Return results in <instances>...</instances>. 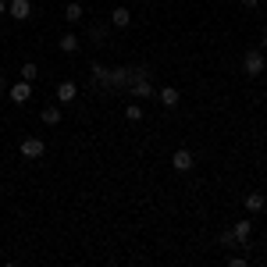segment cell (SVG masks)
Returning <instances> with one entry per match:
<instances>
[{"label":"cell","mask_w":267,"mask_h":267,"mask_svg":"<svg viewBox=\"0 0 267 267\" xmlns=\"http://www.w3.org/2000/svg\"><path fill=\"white\" fill-rule=\"evenodd\" d=\"M7 14L18 18V22H25V18L32 14V4H29V0H11V4H7Z\"/></svg>","instance_id":"obj_1"},{"label":"cell","mask_w":267,"mask_h":267,"mask_svg":"<svg viewBox=\"0 0 267 267\" xmlns=\"http://www.w3.org/2000/svg\"><path fill=\"white\" fill-rule=\"evenodd\" d=\"M43 150H47V146H43V139H36V135L22 142V153H25L29 160H36V157H43Z\"/></svg>","instance_id":"obj_2"},{"label":"cell","mask_w":267,"mask_h":267,"mask_svg":"<svg viewBox=\"0 0 267 267\" xmlns=\"http://www.w3.org/2000/svg\"><path fill=\"white\" fill-rule=\"evenodd\" d=\"M264 57H260V54H257V50H250V54H246V75H260V71H264Z\"/></svg>","instance_id":"obj_3"},{"label":"cell","mask_w":267,"mask_h":267,"mask_svg":"<svg viewBox=\"0 0 267 267\" xmlns=\"http://www.w3.org/2000/svg\"><path fill=\"white\" fill-rule=\"evenodd\" d=\"M250 232H253V224H250V221H239V224L232 228L228 242H246V239H250Z\"/></svg>","instance_id":"obj_4"},{"label":"cell","mask_w":267,"mask_h":267,"mask_svg":"<svg viewBox=\"0 0 267 267\" xmlns=\"http://www.w3.org/2000/svg\"><path fill=\"white\" fill-rule=\"evenodd\" d=\"M29 96H32V86H29V82L22 78V82H18V86L11 89V100H14V104H25Z\"/></svg>","instance_id":"obj_5"},{"label":"cell","mask_w":267,"mask_h":267,"mask_svg":"<svg viewBox=\"0 0 267 267\" xmlns=\"http://www.w3.org/2000/svg\"><path fill=\"white\" fill-rule=\"evenodd\" d=\"M171 164H175L178 171H189V168H193V153H189V150H178V153L171 157Z\"/></svg>","instance_id":"obj_6"},{"label":"cell","mask_w":267,"mask_h":267,"mask_svg":"<svg viewBox=\"0 0 267 267\" xmlns=\"http://www.w3.org/2000/svg\"><path fill=\"white\" fill-rule=\"evenodd\" d=\"M57 100H61V104H71V100H75V82H61V89H57Z\"/></svg>","instance_id":"obj_7"},{"label":"cell","mask_w":267,"mask_h":267,"mask_svg":"<svg viewBox=\"0 0 267 267\" xmlns=\"http://www.w3.org/2000/svg\"><path fill=\"white\" fill-rule=\"evenodd\" d=\"M61 50H65V54H75V50H78V36H71V32L61 36Z\"/></svg>","instance_id":"obj_8"},{"label":"cell","mask_w":267,"mask_h":267,"mask_svg":"<svg viewBox=\"0 0 267 267\" xmlns=\"http://www.w3.org/2000/svg\"><path fill=\"white\" fill-rule=\"evenodd\" d=\"M43 121L47 125H61V111L57 107H43Z\"/></svg>","instance_id":"obj_9"},{"label":"cell","mask_w":267,"mask_h":267,"mask_svg":"<svg viewBox=\"0 0 267 267\" xmlns=\"http://www.w3.org/2000/svg\"><path fill=\"white\" fill-rule=\"evenodd\" d=\"M129 22H132V14H129L125 7H118V11H114V25H118V29H125Z\"/></svg>","instance_id":"obj_10"},{"label":"cell","mask_w":267,"mask_h":267,"mask_svg":"<svg viewBox=\"0 0 267 267\" xmlns=\"http://www.w3.org/2000/svg\"><path fill=\"white\" fill-rule=\"evenodd\" d=\"M65 18H68V22H78V18H82V4H68Z\"/></svg>","instance_id":"obj_11"},{"label":"cell","mask_w":267,"mask_h":267,"mask_svg":"<svg viewBox=\"0 0 267 267\" xmlns=\"http://www.w3.org/2000/svg\"><path fill=\"white\" fill-rule=\"evenodd\" d=\"M160 104H164V107H175V104H178V93H175V89H164V93H160Z\"/></svg>","instance_id":"obj_12"},{"label":"cell","mask_w":267,"mask_h":267,"mask_svg":"<svg viewBox=\"0 0 267 267\" xmlns=\"http://www.w3.org/2000/svg\"><path fill=\"white\" fill-rule=\"evenodd\" d=\"M260 207H264V196H257V193L246 196V210H260Z\"/></svg>","instance_id":"obj_13"},{"label":"cell","mask_w":267,"mask_h":267,"mask_svg":"<svg viewBox=\"0 0 267 267\" xmlns=\"http://www.w3.org/2000/svg\"><path fill=\"white\" fill-rule=\"evenodd\" d=\"M22 78H25V82H32V78H36V65H25V68H22Z\"/></svg>","instance_id":"obj_14"},{"label":"cell","mask_w":267,"mask_h":267,"mask_svg":"<svg viewBox=\"0 0 267 267\" xmlns=\"http://www.w3.org/2000/svg\"><path fill=\"white\" fill-rule=\"evenodd\" d=\"M125 118H129V121H139V118H142V111H139V107H129V111H125Z\"/></svg>","instance_id":"obj_15"},{"label":"cell","mask_w":267,"mask_h":267,"mask_svg":"<svg viewBox=\"0 0 267 267\" xmlns=\"http://www.w3.org/2000/svg\"><path fill=\"white\" fill-rule=\"evenodd\" d=\"M242 4H246V7H257V0H242Z\"/></svg>","instance_id":"obj_16"},{"label":"cell","mask_w":267,"mask_h":267,"mask_svg":"<svg viewBox=\"0 0 267 267\" xmlns=\"http://www.w3.org/2000/svg\"><path fill=\"white\" fill-rule=\"evenodd\" d=\"M0 14H7V4H4V0H0Z\"/></svg>","instance_id":"obj_17"},{"label":"cell","mask_w":267,"mask_h":267,"mask_svg":"<svg viewBox=\"0 0 267 267\" xmlns=\"http://www.w3.org/2000/svg\"><path fill=\"white\" fill-rule=\"evenodd\" d=\"M264 50H267V36H264Z\"/></svg>","instance_id":"obj_18"}]
</instances>
